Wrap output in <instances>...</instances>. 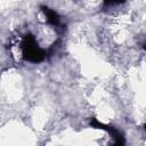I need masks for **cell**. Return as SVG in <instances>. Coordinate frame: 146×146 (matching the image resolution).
Returning a JSON list of instances; mask_svg holds the SVG:
<instances>
[{
  "label": "cell",
  "mask_w": 146,
  "mask_h": 146,
  "mask_svg": "<svg viewBox=\"0 0 146 146\" xmlns=\"http://www.w3.org/2000/svg\"><path fill=\"white\" fill-rule=\"evenodd\" d=\"M21 51L24 60L34 64L43 62L47 56V51L39 46L35 36L31 33H27L23 36L21 41Z\"/></svg>",
  "instance_id": "1"
},
{
  "label": "cell",
  "mask_w": 146,
  "mask_h": 146,
  "mask_svg": "<svg viewBox=\"0 0 146 146\" xmlns=\"http://www.w3.org/2000/svg\"><path fill=\"white\" fill-rule=\"evenodd\" d=\"M125 0H104V6H114L123 3Z\"/></svg>",
  "instance_id": "4"
},
{
  "label": "cell",
  "mask_w": 146,
  "mask_h": 146,
  "mask_svg": "<svg viewBox=\"0 0 146 146\" xmlns=\"http://www.w3.org/2000/svg\"><path fill=\"white\" fill-rule=\"evenodd\" d=\"M40 9L44 14L48 24H50V25H52L55 27L59 26V24H60V17H59V15L54 9H51V8L47 7V6H40Z\"/></svg>",
  "instance_id": "3"
},
{
  "label": "cell",
  "mask_w": 146,
  "mask_h": 146,
  "mask_svg": "<svg viewBox=\"0 0 146 146\" xmlns=\"http://www.w3.org/2000/svg\"><path fill=\"white\" fill-rule=\"evenodd\" d=\"M144 128H145V130H146V124H144Z\"/></svg>",
  "instance_id": "6"
},
{
  "label": "cell",
  "mask_w": 146,
  "mask_h": 146,
  "mask_svg": "<svg viewBox=\"0 0 146 146\" xmlns=\"http://www.w3.org/2000/svg\"><path fill=\"white\" fill-rule=\"evenodd\" d=\"M89 124H90V127H92V128H95V129H102V130L107 131V132L112 136V138H113V140H114L113 144H114L115 146H122V145L125 144L124 137H123V135L121 133V131H119V129H116V128H114V127H112V125H108V124H104V123L99 122V121H98L97 119H95V117H90Z\"/></svg>",
  "instance_id": "2"
},
{
  "label": "cell",
  "mask_w": 146,
  "mask_h": 146,
  "mask_svg": "<svg viewBox=\"0 0 146 146\" xmlns=\"http://www.w3.org/2000/svg\"><path fill=\"white\" fill-rule=\"evenodd\" d=\"M144 49H145V50H146V44H145V46H144Z\"/></svg>",
  "instance_id": "5"
}]
</instances>
